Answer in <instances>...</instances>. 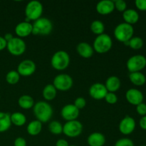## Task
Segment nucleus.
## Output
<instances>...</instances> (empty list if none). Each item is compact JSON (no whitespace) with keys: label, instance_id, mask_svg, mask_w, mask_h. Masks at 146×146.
Returning a JSON list of instances; mask_svg holds the SVG:
<instances>
[{"label":"nucleus","instance_id":"obj_1","mask_svg":"<svg viewBox=\"0 0 146 146\" xmlns=\"http://www.w3.org/2000/svg\"><path fill=\"white\" fill-rule=\"evenodd\" d=\"M33 111L36 120L42 123L48 122L52 118L54 113L51 106L44 101L36 103L33 107Z\"/></svg>","mask_w":146,"mask_h":146},{"label":"nucleus","instance_id":"obj_2","mask_svg":"<svg viewBox=\"0 0 146 146\" xmlns=\"http://www.w3.org/2000/svg\"><path fill=\"white\" fill-rule=\"evenodd\" d=\"M44 11V7L40 1H31L27 4L24 10L26 19L25 21L31 22V21H35L41 17Z\"/></svg>","mask_w":146,"mask_h":146},{"label":"nucleus","instance_id":"obj_3","mask_svg":"<svg viewBox=\"0 0 146 146\" xmlns=\"http://www.w3.org/2000/svg\"><path fill=\"white\" fill-rule=\"evenodd\" d=\"M92 46L94 51L98 54H106L112 48L113 40L108 34H102L96 37Z\"/></svg>","mask_w":146,"mask_h":146},{"label":"nucleus","instance_id":"obj_4","mask_svg":"<svg viewBox=\"0 0 146 146\" xmlns=\"http://www.w3.org/2000/svg\"><path fill=\"white\" fill-rule=\"evenodd\" d=\"M70 56L66 51L60 50L54 53L51 58V66L57 71L66 69L70 64Z\"/></svg>","mask_w":146,"mask_h":146},{"label":"nucleus","instance_id":"obj_5","mask_svg":"<svg viewBox=\"0 0 146 146\" xmlns=\"http://www.w3.org/2000/svg\"><path fill=\"white\" fill-rule=\"evenodd\" d=\"M32 34L35 36H47L53 30V24L50 19L41 17L32 24Z\"/></svg>","mask_w":146,"mask_h":146},{"label":"nucleus","instance_id":"obj_6","mask_svg":"<svg viewBox=\"0 0 146 146\" xmlns=\"http://www.w3.org/2000/svg\"><path fill=\"white\" fill-rule=\"evenodd\" d=\"M113 34L114 37L117 41L125 43L129 41L133 36V27L125 22L121 23L115 27Z\"/></svg>","mask_w":146,"mask_h":146},{"label":"nucleus","instance_id":"obj_7","mask_svg":"<svg viewBox=\"0 0 146 146\" xmlns=\"http://www.w3.org/2000/svg\"><path fill=\"white\" fill-rule=\"evenodd\" d=\"M146 66V58L141 54L132 56L126 62L127 69L130 73L141 72Z\"/></svg>","mask_w":146,"mask_h":146},{"label":"nucleus","instance_id":"obj_8","mask_svg":"<svg viewBox=\"0 0 146 146\" xmlns=\"http://www.w3.org/2000/svg\"><path fill=\"white\" fill-rule=\"evenodd\" d=\"M7 48L10 54L19 56L24 54L27 49V44L22 38L19 37H14L7 42Z\"/></svg>","mask_w":146,"mask_h":146},{"label":"nucleus","instance_id":"obj_9","mask_svg":"<svg viewBox=\"0 0 146 146\" xmlns=\"http://www.w3.org/2000/svg\"><path fill=\"white\" fill-rule=\"evenodd\" d=\"M82 123L78 120L66 121L63 125V133L68 138H76L83 131Z\"/></svg>","mask_w":146,"mask_h":146},{"label":"nucleus","instance_id":"obj_10","mask_svg":"<svg viewBox=\"0 0 146 146\" xmlns=\"http://www.w3.org/2000/svg\"><path fill=\"white\" fill-rule=\"evenodd\" d=\"M52 84L57 91H67L72 88L74 81L72 77L68 74H61L54 78Z\"/></svg>","mask_w":146,"mask_h":146},{"label":"nucleus","instance_id":"obj_11","mask_svg":"<svg viewBox=\"0 0 146 146\" xmlns=\"http://www.w3.org/2000/svg\"><path fill=\"white\" fill-rule=\"evenodd\" d=\"M36 66L34 61L30 59H25L21 61L17 66V72L20 76H31L35 73Z\"/></svg>","mask_w":146,"mask_h":146},{"label":"nucleus","instance_id":"obj_12","mask_svg":"<svg viewBox=\"0 0 146 146\" xmlns=\"http://www.w3.org/2000/svg\"><path fill=\"white\" fill-rule=\"evenodd\" d=\"M135 126L136 123L135 119L130 115H126L120 122L118 129L123 135H128L133 133L135 129Z\"/></svg>","mask_w":146,"mask_h":146},{"label":"nucleus","instance_id":"obj_13","mask_svg":"<svg viewBox=\"0 0 146 146\" xmlns=\"http://www.w3.org/2000/svg\"><path fill=\"white\" fill-rule=\"evenodd\" d=\"M80 111L74 104H67L64 106L61 111V116L66 121L77 120L79 116Z\"/></svg>","mask_w":146,"mask_h":146},{"label":"nucleus","instance_id":"obj_14","mask_svg":"<svg viewBox=\"0 0 146 146\" xmlns=\"http://www.w3.org/2000/svg\"><path fill=\"white\" fill-rule=\"evenodd\" d=\"M108 91L105 85L101 83H95L91 86L88 91L90 96L95 100H102L105 98Z\"/></svg>","mask_w":146,"mask_h":146},{"label":"nucleus","instance_id":"obj_15","mask_svg":"<svg viewBox=\"0 0 146 146\" xmlns=\"http://www.w3.org/2000/svg\"><path fill=\"white\" fill-rule=\"evenodd\" d=\"M125 98L130 104L133 106H138L143 103V94L137 88H130L125 93Z\"/></svg>","mask_w":146,"mask_h":146},{"label":"nucleus","instance_id":"obj_16","mask_svg":"<svg viewBox=\"0 0 146 146\" xmlns=\"http://www.w3.org/2000/svg\"><path fill=\"white\" fill-rule=\"evenodd\" d=\"M32 24L31 22H27L24 21L19 22L16 26L14 31L17 35V37L22 38L32 34Z\"/></svg>","mask_w":146,"mask_h":146},{"label":"nucleus","instance_id":"obj_17","mask_svg":"<svg viewBox=\"0 0 146 146\" xmlns=\"http://www.w3.org/2000/svg\"><path fill=\"white\" fill-rule=\"evenodd\" d=\"M96 11L101 15H108L115 10L113 1L111 0H102L98 2L96 6Z\"/></svg>","mask_w":146,"mask_h":146},{"label":"nucleus","instance_id":"obj_18","mask_svg":"<svg viewBox=\"0 0 146 146\" xmlns=\"http://www.w3.org/2000/svg\"><path fill=\"white\" fill-rule=\"evenodd\" d=\"M76 51L84 58H90L94 55V50L91 45L87 42H81L76 46Z\"/></svg>","mask_w":146,"mask_h":146},{"label":"nucleus","instance_id":"obj_19","mask_svg":"<svg viewBox=\"0 0 146 146\" xmlns=\"http://www.w3.org/2000/svg\"><path fill=\"white\" fill-rule=\"evenodd\" d=\"M106 141V139L105 135L98 132L90 134L87 138V143L89 146H104Z\"/></svg>","mask_w":146,"mask_h":146},{"label":"nucleus","instance_id":"obj_20","mask_svg":"<svg viewBox=\"0 0 146 146\" xmlns=\"http://www.w3.org/2000/svg\"><path fill=\"white\" fill-rule=\"evenodd\" d=\"M105 86L108 92L115 93L120 89L121 86V80L115 76H111L108 77L105 83Z\"/></svg>","mask_w":146,"mask_h":146},{"label":"nucleus","instance_id":"obj_21","mask_svg":"<svg viewBox=\"0 0 146 146\" xmlns=\"http://www.w3.org/2000/svg\"><path fill=\"white\" fill-rule=\"evenodd\" d=\"M139 14L133 9H128L123 12V19L126 24L130 25L135 24L139 20Z\"/></svg>","mask_w":146,"mask_h":146},{"label":"nucleus","instance_id":"obj_22","mask_svg":"<svg viewBox=\"0 0 146 146\" xmlns=\"http://www.w3.org/2000/svg\"><path fill=\"white\" fill-rule=\"evenodd\" d=\"M41 130H42V123L38 121V120L31 121L27 127V133L31 136L38 135L41 132Z\"/></svg>","mask_w":146,"mask_h":146},{"label":"nucleus","instance_id":"obj_23","mask_svg":"<svg viewBox=\"0 0 146 146\" xmlns=\"http://www.w3.org/2000/svg\"><path fill=\"white\" fill-rule=\"evenodd\" d=\"M18 104L22 109L29 110L34 107L35 103H34V98L31 96L25 94V95L21 96L19 98Z\"/></svg>","mask_w":146,"mask_h":146},{"label":"nucleus","instance_id":"obj_24","mask_svg":"<svg viewBox=\"0 0 146 146\" xmlns=\"http://www.w3.org/2000/svg\"><path fill=\"white\" fill-rule=\"evenodd\" d=\"M11 126V122L10 114L0 111V133L6 132Z\"/></svg>","mask_w":146,"mask_h":146},{"label":"nucleus","instance_id":"obj_25","mask_svg":"<svg viewBox=\"0 0 146 146\" xmlns=\"http://www.w3.org/2000/svg\"><path fill=\"white\" fill-rule=\"evenodd\" d=\"M57 90L53 84H47L42 91L43 98L47 101H53L56 97Z\"/></svg>","mask_w":146,"mask_h":146},{"label":"nucleus","instance_id":"obj_26","mask_svg":"<svg viewBox=\"0 0 146 146\" xmlns=\"http://www.w3.org/2000/svg\"><path fill=\"white\" fill-rule=\"evenodd\" d=\"M11 125H14L17 127H21L27 123V117L24 113L21 112H14L10 115Z\"/></svg>","mask_w":146,"mask_h":146},{"label":"nucleus","instance_id":"obj_27","mask_svg":"<svg viewBox=\"0 0 146 146\" xmlns=\"http://www.w3.org/2000/svg\"><path fill=\"white\" fill-rule=\"evenodd\" d=\"M129 79L133 84L137 86H142L146 82V77L142 72L130 73Z\"/></svg>","mask_w":146,"mask_h":146},{"label":"nucleus","instance_id":"obj_28","mask_svg":"<svg viewBox=\"0 0 146 146\" xmlns=\"http://www.w3.org/2000/svg\"><path fill=\"white\" fill-rule=\"evenodd\" d=\"M90 29L92 31L93 34H96V36L101 35V34H104L105 25L103 21H100V20H94L91 24Z\"/></svg>","mask_w":146,"mask_h":146},{"label":"nucleus","instance_id":"obj_29","mask_svg":"<svg viewBox=\"0 0 146 146\" xmlns=\"http://www.w3.org/2000/svg\"><path fill=\"white\" fill-rule=\"evenodd\" d=\"M48 131L54 135H60L63 133V125L57 121H53L48 124Z\"/></svg>","mask_w":146,"mask_h":146},{"label":"nucleus","instance_id":"obj_30","mask_svg":"<svg viewBox=\"0 0 146 146\" xmlns=\"http://www.w3.org/2000/svg\"><path fill=\"white\" fill-rule=\"evenodd\" d=\"M20 75L17 71H9L6 75V81L10 85H15L20 80Z\"/></svg>","mask_w":146,"mask_h":146},{"label":"nucleus","instance_id":"obj_31","mask_svg":"<svg viewBox=\"0 0 146 146\" xmlns=\"http://www.w3.org/2000/svg\"><path fill=\"white\" fill-rule=\"evenodd\" d=\"M143 40L139 36H133L129 40V45L128 46L134 50L141 49L143 46Z\"/></svg>","mask_w":146,"mask_h":146},{"label":"nucleus","instance_id":"obj_32","mask_svg":"<svg viewBox=\"0 0 146 146\" xmlns=\"http://www.w3.org/2000/svg\"><path fill=\"white\" fill-rule=\"evenodd\" d=\"M115 9L120 12H124L127 9V4L123 0H115L113 1Z\"/></svg>","mask_w":146,"mask_h":146},{"label":"nucleus","instance_id":"obj_33","mask_svg":"<svg viewBox=\"0 0 146 146\" xmlns=\"http://www.w3.org/2000/svg\"><path fill=\"white\" fill-rule=\"evenodd\" d=\"M104 99L108 104H111V105H113L118 102V96L115 93L108 92Z\"/></svg>","mask_w":146,"mask_h":146},{"label":"nucleus","instance_id":"obj_34","mask_svg":"<svg viewBox=\"0 0 146 146\" xmlns=\"http://www.w3.org/2000/svg\"><path fill=\"white\" fill-rule=\"evenodd\" d=\"M115 146H134L133 141L128 138H121L115 143Z\"/></svg>","mask_w":146,"mask_h":146},{"label":"nucleus","instance_id":"obj_35","mask_svg":"<svg viewBox=\"0 0 146 146\" xmlns=\"http://www.w3.org/2000/svg\"><path fill=\"white\" fill-rule=\"evenodd\" d=\"M74 105L80 111L81 109L85 108L86 105V101L83 97H78L74 101Z\"/></svg>","mask_w":146,"mask_h":146},{"label":"nucleus","instance_id":"obj_36","mask_svg":"<svg viewBox=\"0 0 146 146\" xmlns=\"http://www.w3.org/2000/svg\"><path fill=\"white\" fill-rule=\"evenodd\" d=\"M136 112L141 116L146 115V104L141 103L139 105L136 106Z\"/></svg>","mask_w":146,"mask_h":146},{"label":"nucleus","instance_id":"obj_37","mask_svg":"<svg viewBox=\"0 0 146 146\" xmlns=\"http://www.w3.org/2000/svg\"><path fill=\"white\" fill-rule=\"evenodd\" d=\"M135 4L136 8L140 11H146V0H136Z\"/></svg>","mask_w":146,"mask_h":146},{"label":"nucleus","instance_id":"obj_38","mask_svg":"<svg viewBox=\"0 0 146 146\" xmlns=\"http://www.w3.org/2000/svg\"><path fill=\"white\" fill-rule=\"evenodd\" d=\"M27 141L22 137H18L14 140V146H27Z\"/></svg>","mask_w":146,"mask_h":146},{"label":"nucleus","instance_id":"obj_39","mask_svg":"<svg viewBox=\"0 0 146 146\" xmlns=\"http://www.w3.org/2000/svg\"><path fill=\"white\" fill-rule=\"evenodd\" d=\"M7 42L3 36H0V51L7 48Z\"/></svg>","mask_w":146,"mask_h":146},{"label":"nucleus","instance_id":"obj_40","mask_svg":"<svg viewBox=\"0 0 146 146\" xmlns=\"http://www.w3.org/2000/svg\"><path fill=\"white\" fill-rule=\"evenodd\" d=\"M139 125L143 130L146 131V115H145V116H142V118L140 119Z\"/></svg>","mask_w":146,"mask_h":146},{"label":"nucleus","instance_id":"obj_41","mask_svg":"<svg viewBox=\"0 0 146 146\" xmlns=\"http://www.w3.org/2000/svg\"><path fill=\"white\" fill-rule=\"evenodd\" d=\"M56 146H69V145L66 140L59 139L56 143Z\"/></svg>","mask_w":146,"mask_h":146},{"label":"nucleus","instance_id":"obj_42","mask_svg":"<svg viewBox=\"0 0 146 146\" xmlns=\"http://www.w3.org/2000/svg\"><path fill=\"white\" fill-rule=\"evenodd\" d=\"M3 37H4V39L7 41V42H8V41H9L10 40H11L13 38H14V36H13V35L11 34V33H7V34L4 35V36Z\"/></svg>","mask_w":146,"mask_h":146},{"label":"nucleus","instance_id":"obj_43","mask_svg":"<svg viewBox=\"0 0 146 146\" xmlns=\"http://www.w3.org/2000/svg\"><path fill=\"white\" fill-rule=\"evenodd\" d=\"M69 146H76V145H69Z\"/></svg>","mask_w":146,"mask_h":146},{"label":"nucleus","instance_id":"obj_44","mask_svg":"<svg viewBox=\"0 0 146 146\" xmlns=\"http://www.w3.org/2000/svg\"><path fill=\"white\" fill-rule=\"evenodd\" d=\"M141 146H146L145 145H141Z\"/></svg>","mask_w":146,"mask_h":146}]
</instances>
